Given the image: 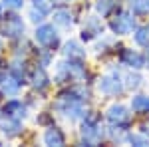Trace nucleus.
<instances>
[{
  "mask_svg": "<svg viewBox=\"0 0 149 147\" xmlns=\"http://www.w3.org/2000/svg\"><path fill=\"white\" fill-rule=\"evenodd\" d=\"M54 109L58 111L60 117L70 119V121L80 119V117H84V113H86L84 111V102L74 93V90L62 91L56 98V102H54Z\"/></svg>",
  "mask_w": 149,
  "mask_h": 147,
  "instance_id": "f257e3e1",
  "label": "nucleus"
},
{
  "mask_svg": "<svg viewBox=\"0 0 149 147\" xmlns=\"http://www.w3.org/2000/svg\"><path fill=\"white\" fill-rule=\"evenodd\" d=\"M88 76V70L81 64V60H62L56 64L54 70V82L56 84H70V82H78L84 84Z\"/></svg>",
  "mask_w": 149,
  "mask_h": 147,
  "instance_id": "f03ea898",
  "label": "nucleus"
},
{
  "mask_svg": "<svg viewBox=\"0 0 149 147\" xmlns=\"http://www.w3.org/2000/svg\"><path fill=\"white\" fill-rule=\"evenodd\" d=\"M81 143L86 145H100L105 137V129L102 125V119L97 113H84V121H81Z\"/></svg>",
  "mask_w": 149,
  "mask_h": 147,
  "instance_id": "7ed1b4c3",
  "label": "nucleus"
},
{
  "mask_svg": "<svg viewBox=\"0 0 149 147\" xmlns=\"http://www.w3.org/2000/svg\"><path fill=\"white\" fill-rule=\"evenodd\" d=\"M24 32H26V22L18 14V10H8L6 14H2V18H0V36L2 38L18 42L24 38Z\"/></svg>",
  "mask_w": 149,
  "mask_h": 147,
  "instance_id": "20e7f679",
  "label": "nucleus"
},
{
  "mask_svg": "<svg viewBox=\"0 0 149 147\" xmlns=\"http://www.w3.org/2000/svg\"><path fill=\"white\" fill-rule=\"evenodd\" d=\"M97 88H100V91H102L103 95H107V98H119V95L125 91V82H123V78H121L117 72H107L105 76L100 78Z\"/></svg>",
  "mask_w": 149,
  "mask_h": 147,
  "instance_id": "39448f33",
  "label": "nucleus"
},
{
  "mask_svg": "<svg viewBox=\"0 0 149 147\" xmlns=\"http://www.w3.org/2000/svg\"><path fill=\"white\" fill-rule=\"evenodd\" d=\"M135 18H133V12L129 14L125 10H117L109 18V28H111V32L115 36H127L131 34L133 30H135Z\"/></svg>",
  "mask_w": 149,
  "mask_h": 147,
  "instance_id": "423d86ee",
  "label": "nucleus"
},
{
  "mask_svg": "<svg viewBox=\"0 0 149 147\" xmlns=\"http://www.w3.org/2000/svg\"><path fill=\"white\" fill-rule=\"evenodd\" d=\"M34 40L40 48H48V50H56L60 46V34L52 24H40L34 32Z\"/></svg>",
  "mask_w": 149,
  "mask_h": 147,
  "instance_id": "0eeeda50",
  "label": "nucleus"
},
{
  "mask_svg": "<svg viewBox=\"0 0 149 147\" xmlns=\"http://www.w3.org/2000/svg\"><path fill=\"white\" fill-rule=\"evenodd\" d=\"M26 84L22 78H18L10 68H6L2 74H0V90L4 95H10V98H16L20 90H22V86Z\"/></svg>",
  "mask_w": 149,
  "mask_h": 147,
  "instance_id": "6e6552de",
  "label": "nucleus"
},
{
  "mask_svg": "<svg viewBox=\"0 0 149 147\" xmlns=\"http://www.w3.org/2000/svg\"><path fill=\"white\" fill-rule=\"evenodd\" d=\"M105 117H107L109 125H113V127H123V129H127L129 123H131V113H129V109H127L125 105H121V103L109 105L107 111H105Z\"/></svg>",
  "mask_w": 149,
  "mask_h": 147,
  "instance_id": "1a4fd4ad",
  "label": "nucleus"
},
{
  "mask_svg": "<svg viewBox=\"0 0 149 147\" xmlns=\"http://www.w3.org/2000/svg\"><path fill=\"white\" fill-rule=\"evenodd\" d=\"M103 36V24L102 18L97 16H88L86 22L81 26V40L84 42H92V40H97Z\"/></svg>",
  "mask_w": 149,
  "mask_h": 147,
  "instance_id": "9d476101",
  "label": "nucleus"
},
{
  "mask_svg": "<svg viewBox=\"0 0 149 147\" xmlns=\"http://www.w3.org/2000/svg\"><path fill=\"white\" fill-rule=\"evenodd\" d=\"M2 115L22 121V119H26V115H28V103L18 100V98H12V100H8V102L2 105Z\"/></svg>",
  "mask_w": 149,
  "mask_h": 147,
  "instance_id": "9b49d317",
  "label": "nucleus"
},
{
  "mask_svg": "<svg viewBox=\"0 0 149 147\" xmlns=\"http://www.w3.org/2000/svg\"><path fill=\"white\" fill-rule=\"evenodd\" d=\"M28 82H30L32 90L38 91V93H42V91H46L48 88H50V78H48V74H46V68H42V66H38V64H36V68L28 74Z\"/></svg>",
  "mask_w": 149,
  "mask_h": 147,
  "instance_id": "f8f14e48",
  "label": "nucleus"
},
{
  "mask_svg": "<svg viewBox=\"0 0 149 147\" xmlns=\"http://www.w3.org/2000/svg\"><path fill=\"white\" fill-rule=\"evenodd\" d=\"M119 62H121V66L131 68V70H141L145 66L143 54H139L137 50H133V48H123L121 54H119Z\"/></svg>",
  "mask_w": 149,
  "mask_h": 147,
  "instance_id": "ddd939ff",
  "label": "nucleus"
},
{
  "mask_svg": "<svg viewBox=\"0 0 149 147\" xmlns=\"http://www.w3.org/2000/svg\"><path fill=\"white\" fill-rule=\"evenodd\" d=\"M0 131L8 139H16V137H20L24 133V125L20 119H12V117L2 115V119H0Z\"/></svg>",
  "mask_w": 149,
  "mask_h": 147,
  "instance_id": "4468645a",
  "label": "nucleus"
},
{
  "mask_svg": "<svg viewBox=\"0 0 149 147\" xmlns=\"http://www.w3.org/2000/svg\"><path fill=\"white\" fill-rule=\"evenodd\" d=\"M42 141H44V145H52V147L66 145V133L56 125H48L44 135H42Z\"/></svg>",
  "mask_w": 149,
  "mask_h": 147,
  "instance_id": "2eb2a0df",
  "label": "nucleus"
},
{
  "mask_svg": "<svg viewBox=\"0 0 149 147\" xmlns=\"http://www.w3.org/2000/svg\"><path fill=\"white\" fill-rule=\"evenodd\" d=\"M52 20L56 24L58 28H64V30H70L72 26H74V14L66 8V6H58L56 10L52 12Z\"/></svg>",
  "mask_w": 149,
  "mask_h": 147,
  "instance_id": "dca6fc26",
  "label": "nucleus"
},
{
  "mask_svg": "<svg viewBox=\"0 0 149 147\" xmlns=\"http://www.w3.org/2000/svg\"><path fill=\"white\" fill-rule=\"evenodd\" d=\"M48 12H50V6L44 4V0H34V4L30 6V12H28V18L32 24H42L46 20Z\"/></svg>",
  "mask_w": 149,
  "mask_h": 147,
  "instance_id": "f3484780",
  "label": "nucleus"
},
{
  "mask_svg": "<svg viewBox=\"0 0 149 147\" xmlns=\"http://www.w3.org/2000/svg\"><path fill=\"white\" fill-rule=\"evenodd\" d=\"M64 56L68 58V60H81L84 62V58H86V48L78 42V40H70L64 44Z\"/></svg>",
  "mask_w": 149,
  "mask_h": 147,
  "instance_id": "a211bd4d",
  "label": "nucleus"
},
{
  "mask_svg": "<svg viewBox=\"0 0 149 147\" xmlns=\"http://www.w3.org/2000/svg\"><path fill=\"white\" fill-rule=\"evenodd\" d=\"M131 111L139 115H149V95L137 93L131 98Z\"/></svg>",
  "mask_w": 149,
  "mask_h": 147,
  "instance_id": "6ab92c4d",
  "label": "nucleus"
},
{
  "mask_svg": "<svg viewBox=\"0 0 149 147\" xmlns=\"http://www.w3.org/2000/svg\"><path fill=\"white\" fill-rule=\"evenodd\" d=\"M115 0H95V12L102 16V18H107L111 12L115 10Z\"/></svg>",
  "mask_w": 149,
  "mask_h": 147,
  "instance_id": "aec40b11",
  "label": "nucleus"
},
{
  "mask_svg": "<svg viewBox=\"0 0 149 147\" xmlns=\"http://www.w3.org/2000/svg\"><path fill=\"white\" fill-rule=\"evenodd\" d=\"M133 16H149V0H129Z\"/></svg>",
  "mask_w": 149,
  "mask_h": 147,
  "instance_id": "412c9836",
  "label": "nucleus"
},
{
  "mask_svg": "<svg viewBox=\"0 0 149 147\" xmlns=\"http://www.w3.org/2000/svg\"><path fill=\"white\" fill-rule=\"evenodd\" d=\"M133 40H135V44H137V46L147 48V46H149V26L135 28V30H133Z\"/></svg>",
  "mask_w": 149,
  "mask_h": 147,
  "instance_id": "4be33fe9",
  "label": "nucleus"
},
{
  "mask_svg": "<svg viewBox=\"0 0 149 147\" xmlns=\"http://www.w3.org/2000/svg\"><path fill=\"white\" fill-rule=\"evenodd\" d=\"M123 82H125V90H137L139 86L143 84V78L137 74V70H135V74H127L125 78H123Z\"/></svg>",
  "mask_w": 149,
  "mask_h": 147,
  "instance_id": "5701e85b",
  "label": "nucleus"
},
{
  "mask_svg": "<svg viewBox=\"0 0 149 147\" xmlns=\"http://www.w3.org/2000/svg\"><path fill=\"white\" fill-rule=\"evenodd\" d=\"M24 0H2V6L6 8V10H20L24 8Z\"/></svg>",
  "mask_w": 149,
  "mask_h": 147,
  "instance_id": "b1692460",
  "label": "nucleus"
},
{
  "mask_svg": "<svg viewBox=\"0 0 149 147\" xmlns=\"http://www.w3.org/2000/svg\"><path fill=\"white\" fill-rule=\"evenodd\" d=\"M74 0H52V4H56V6H66V4H72Z\"/></svg>",
  "mask_w": 149,
  "mask_h": 147,
  "instance_id": "393cba45",
  "label": "nucleus"
},
{
  "mask_svg": "<svg viewBox=\"0 0 149 147\" xmlns=\"http://www.w3.org/2000/svg\"><path fill=\"white\" fill-rule=\"evenodd\" d=\"M145 64H147V68H149V46H147V52H145Z\"/></svg>",
  "mask_w": 149,
  "mask_h": 147,
  "instance_id": "a878e982",
  "label": "nucleus"
},
{
  "mask_svg": "<svg viewBox=\"0 0 149 147\" xmlns=\"http://www.w3.org/2000/svg\"><path fill=\"white\" fill-rule=\"evenodd\" d=\"M2 8H4V6H2V2H0V18H2Z\"/></svg>",
  "mask_w": 149,
  "mask_h": 147,
  "instance_id": "bb28decb",
  "label": "nucleus"
},
{
  "mask_svg": "<svg viewBox=\"0 0 149 147\" xmlns=\"http://www.w3.org/2000/svg\"><path fill=\"white\" fill-rule=\"evenodd\" d=\"M2 95H4V93H2V90H0V103H2Z\"/></svg>",
  "mask_w": 149,
  "mask_h": 147,
  "instance_id": "cd10ccee",
  "label": "nucleus"
},
{
  "mask_svg": "<svg viewBox=\"0 0 149 147\" xmlns=\"http://www.w3.org/2000/svg\"><path fill=\"white\" fill-rule=\"evenodd\" d=\"M0 52H2V38H0Z\"/></svg>",
  "mask_w": 149,
  "mask_h": 147,
  "instance_id": "c85d7f7f",
  "label": "nucleus"
},
{
  "mask_svg": "<svg viewBox=\"0 0 149 147\" xmlns=\"http://www.w3.org/2000/svg\"><path fill=\"white\" fill-rule=\"evenodd\" d=\"M0 145H2V141H0Z\"/></svg>",
  "mask_w": 149,
  "mask_h": 147,
  "instance_id": "c756f323",
  "label": "nucleus"
},
{
  "mask_svg": "<svg viewBox=\"0 0 149 147\" xmlns=\"http://www.w3.org/2000/svg\"><path fill=\"white\" fill-rule=\"evenodd\" d=\"M32 2H34V0H32Z\"/></svg>",
  "mask_w": 149,
  "mask_h": 147,
  "instance_id": "7c9ffc66",
  "label": "nucleus"
}]
</instances>
